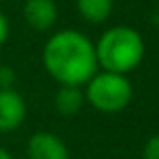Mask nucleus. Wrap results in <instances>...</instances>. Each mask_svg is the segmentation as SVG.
I'll return each instance as SVG.
<instances>
[{"label":"nucleus","mask_w":159,"mask_h":159,"mask_svg":"<svg viewBox=\"0 0 159 159\" xmlns=\"http://www.w3.org/2000/svg\"><path fill=\"white\" fill-rule=\"evenodd\" d=\"M143 159H159V135H153L145 143V149H143Z\"/></svg>","instance_id":"nucleus-10"},{"label":"nucleus","mask_w":159,"mask_h":159,"mask_svg":"<svg viewBox=\"0 0 159 159\" xmlns=\"http://www.w3.org/2000/svg\"><path fill=\"white\" fill-rule=\"evenodd\" d=\"M96 49V61L102 71H114V74H129L143 61L145 55V41L133 27L118 25L110 27L100 35Z\"/></svg>","instance_id":"nucleus-2"},{"label":"nucleus","mask_w":159,"mask_h":159,"mask_svg":"<svg viewBox=\"0 0 159 159\" xmlns=\"http://www.w3.org/2000/svg\"><path fill=\"white\" fill-rule=\"evenodd\" d=\"M86 100L90 106L104 114H116L129 106L133 98V84L125 74L96 71L86 82Z\"/></svg>","instance_id":"nucleus-3"},{"label":"nucleus","mask_w":159,"mask_h":159,"mask_svg":"<svg viewBox=\"0 0 159 159\" xmlns=\"http://www.w3.org/2000/svg\"><path fill=\"white\" fill-rule=\"evenodd\" d=\"M27 118V102L14 88L0 90V133H14Z\"/></svg>","instance_id":"nucleus-4"},{"label":"nucleus","mask_w":159,"mask_h":159,"mask_svg":"<svg viewBox=\"0 0 159 159\" xmlns=\"http://www.w3.org/2000/svg\"><path fill=\"white\" fill-rule=\"evenodd\" d=\"M86 102L84 92L80 90V86H59L53 98V106L61 116H74L82 110Z\"/></svg>","instance_id":"nucleus-7"},{"label":"nucleus","mask_w":159,"mask_h":159,"mask_svg":"<svg viewBox=\"0 0 159 159\" xmlns=\"http://www.w3.org/2000/svg\"><path fill=\"white\" fill-rule=\"evenodd\" d=\"M23 16L33 31L45 33L57 20V4L53 0H25Z\"/></svg>","instance_id":"nucleus-6"},{"label":"nucleus","mask_w":159,"mask_h":159,"mask_svg":"<svg viewBox=\"0 0 159 159\" xmlns=\"http://www.w3.org/2000/svg\"><path fill=\"white\" fill-rule=\"evenodd\" d=\"M75 4H78V12L82 14L84 20L100 25L112 14L114 0H75Z\"/></svg>","instance_id":"nucleus-8"},{"label":"nucleus","mask_w":159,"mask_h":159,"mask_svg":"<svg viewBox=\"0 0 159 159\" xmlns=\"http://www.w3.org/2000/svg\"><path fill=\"white\" fill-rule=\"evenodd\" d=\"M151 23H153L155 27H159V8L153 12V16H151Z\"/></svg>","instance_id":"nucleus-13"},{"label":"nucleus","mask_w":159,"mask_h":159,"mask_svg":"<svg viewBox=\"0 0 159 159\" xmlns=\"http://www.w3.org/2000/svg\"><path fill=\"white\" fill-rule=\"evenodd\" d=\"M41 59L59 86H84L98 71L94 43L74 29L53 33L43 47Z\"/></svg>","instance_id":"nucleus-1"},{"label":"nucleus","mask_w":159,"mask_h":159,"mask_svg":"<svg viewBox=\"0 0 159 159\" xmlns=\"http://www.w3.org/2000/svg\"><path fill=\"white\" fill-rule=\"evenodd\" d=\"M14 80H16V74H14L12 67L0 66V90L14 88Z\"/></svg>","instance_id":"nucleus-9"},{"label":"nucleus","mask_w":159,"mask_h":159,"mask_svg":"<svg viewBox=\"0 0 159 159\" xmlns=\"http://www.w3.org/2000/svg\"><path fill=\"white\" fill-rule=\"evenodd\" d=\"M23 2H25V0H23Z\"/></svg>","instance_id":"nucleus-14"},{"label":"nucleus","mask_w":159,"mask_h":159,"mask_svg":"<svg viewBox=\"0 0 159 159\" xmlns=\"http://www.w3.org/2000/svg\"><path fill=\"white\" fill-rule=\"evenodd\" d=\"M8 33H10V23H8V19H6V14L0 10V47L6 43Z\"/></svg>","instance_id":"nucleus-11"},{"label":"nucleus","mask_w":159,"mask_h":159,"mask_svg":"<svg viewBox=\"0 0 159 159\" xmlns=\"http://www.w3.org/2000/svg\"><path fill=\"white\" fill-rule=\"evenodd\" d=\"M0 159H12V155H10L2 145H0Z\"/></svg>","instance_id":"nucleus-12"},{"label":"nucleus","mask_w":159,"mask_h":159,"mask_svg":"<svg viewBox=\"0 0 159 159\" xmlns=\"http://www.w3.org/2000/svg\"><path fill=\"white\" fill-rule=\"evenodd\" d=\"M29 159H70V149L63 139L53 133L39 131L33 133L27 141Z\"/></svg>","instance_id":"nucleus-5"}]
</instances>
